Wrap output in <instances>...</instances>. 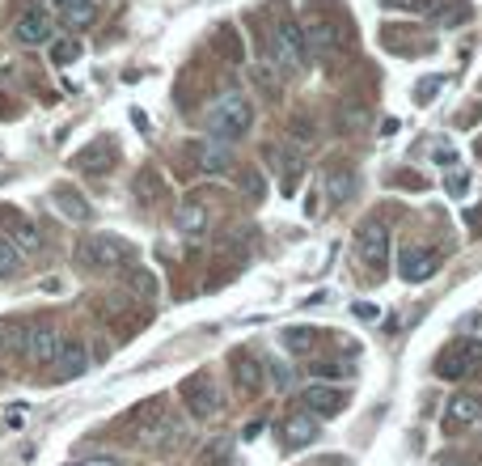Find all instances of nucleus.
<instances>
[{
  "instance_id": "obj_1",
  "label": "nucleus",
  "mask_w": 482,
  "mask_h": 466,
  "mask_svg": "<svg viewBox=\"0 0 482 466\" xmlns=\"http://www.w3.org/2000/svg\"><path fill=\"white\" fill-rule=\"evenodd\" d=\"M73 259H77L80 272H115V268H127L135 259V246L127 237H115V233H89L77 242Z\"/></svg>"
},
{
  "instance_id": "obj_2",
  "label": "nucleus",
  "mask_w": 482,
  "mask_h": 466,
  "mask_svg": "<svg viewBox=\"0 0 482 466\" xmlns=\"http://www.w3.org/2000/svg\"><path fill=\"white\" fill-rule=\"evenodd\" d=\"M250 128H254V106L246 94H220L212 102V111H208V132H212V140L233 144V140L246 136Z\"/></svg>"
},
{
  "instance_id": "obj_3",
  "label": "nucleus",
  "mask_w": 482,
  "mask_h": 466,
  "mask_svg": "<svg viewBox=\"0 0 482 466\" xmlns=\"http://www.w3.org/2000/svg\"><path fill=\"white\" fill-rule=\"evenodd\" d=\"M267 43H271V64L279 68V73H301L305 68V59H309V51H305V30L296 26V21H288V18H279L275 26H271V35H267Z\"/></svg>"
},
{
  "instance_id": "obj_4",
  "label": "nucleus",
  "mask_w": 482,
  "mask_h": 466,
  "mask_svg": "<svg viewBox=\"0 0 482 466\" xmlns=\"http://www.w3.org/2000/svg\"><path fill=\"white\" fill-rule=\"evenodd\" d=\"M178 394H182V403H187V411H191L195 420H212L216 411H220V390H216V377L212 373H191L182 386H178Z\"/></svg>"
},
{
  "instance_id": "obj_5",
  "label": "nucleus",
  "mask_w": 482,
  "mask_h": 466,
  "mask_svg": "<svg viewBox=\"0 0 482 466\" xmlns=\"http://www.w3.org/2000/svg\"><path fill=\"white\" fill-rule=\"evenodd\" d=\"M482 369V344L478 339H453L448 348L436 356V373H440L444 382H457L465 373Z\"/></svg>"
},
{
  "instance_id": "obj_6",
  "label": "nucleus",
  "mask_w": 482,
  "mask_h": 466,
  "mask_svg": "<svg viewBox=\"0 0 482 466\" xmlns=\"http://www.w3.org/2000/svg\"><path fill=\"white\" fill-rule=\"evenodd\" d=\"M356 254H360V263L372 268L377 276L389 268V229L381 225V221L360 225V233H356Z\"/></svg>"
},
{
  "instance_id": "obj_7",
  "label": "nucleus",
  "mask_w": 482,
  "mask_h": 466,
  "mask_svg": "<svg viewBox=\"0 0 482 466\" xmlns=\"http://www.w3.org/2000/svg\"><path fill=\"white\" fill-rule=\"evenodd\" d=\"M21 352L34 361V365H51L59 352V335L51 322H42V318H34V322H26L21 327Z\"/></svg>"
},
{
  "instance_id": "obj_8",
  "label": "nucleus",
  "mask_w": 482,
  "mask_h": 466,
  "mask_svg": "<svg viewBox=\"0 0 482 466\" xmlns=\"http://www.w3.org/2000/svg\"><path fill=\"white\" fill-rule=\"evenodd\" d=\"M115 161H119L115 136H94L89 144H80L73 153V170H80V175H106Z\"/></svg>"
},
{
  "instance_id": "obj_9",
  "label": "nucleus",
  "mask_w": 482,
  "mask_h": 466,
  "mask_svg": "<svg viewBox=\"0 0 482 466\" xmlns=\"http://www.w3.org/2000/svg\"><path fill=\"white\" fill-rule=\"evenodd\" d=\"M478 420H482V394L462 390V394L448 399V408H444V432H448V437H457L462 428H474Z\"/></svg>"
},
{
  "instance_id": "obj_10",
  "label": "nucleus",
  "mask_w": 482,
  "mask_h": 466,
  "mask_svg": "<svg viewBox=\"0 0 482 466\" xmlns=\"http://www.w3.org/2000/svg\"><path fill=\"white\" fill-rule=\"evenodd\" d=\"M187 157L195 161L199 175H229L233 166V153L225 140H195V144H187Z\"/></svg>"
},
{
  "instance_id": "obj_11",
  "label": "nucleus",
  "mask_w": 482,
  "mask_h": 466,
  "mask_svg": "<svg viewBox=\"0 0 482 466\" xmlns=\"http://www.w3.org/2000/svg\"><path fill=\"white\" fill-rule=\"evenodd\" d=\"M51 365H56V382H73V377H80V373L89 369V348L80 344L77 335H64Z\"/></svg>"
},
{
  "instance_id": "obj_12",
  "label": "nucleus",
  "mask_w": 482,
  "mask_h": 466,
  "mask_svg": "<svg viewBox=\"0 0 482 466\" xmlns=\"http://www.w3.org/2000/svg\"><path fill=\"white\" fill-rule=\"evenodd\" d=\"M301 30H305V51H309V59H334V56H339V47H343V35H339L330 21L313 18L309 26H301Z\"/></svg>"
},
{
  "instance_id": "obj_13",
  "label": "nucleus",
  "mask_w": 482,
  "mask_h": 466,
  "mask_svg": "<svg viewBox=\"0 0 482 466\" xmlns=\"http://www.w3.org/2000/svg\"><path fill=\"white\" fill-rule=\"evenodd\" d=\"M398 272H402V280H410V284H424V280H432V276L440 272V259L432 251H424V246H410V251L398 254Z\"/></svg>"
},
{
  "instance_id": "obj_14",
  "label": "nucleus",
  "mask_w": 482,
  "mask_h": 466,
  "mask_svg": "<svg viewBox=\"0 0 482 466\" xmlns=\"http://www.w3.org/2000/svg\"><path fill=\"white\" fill-rule=\"evenodd\" d=\"M13 39L21 47H42V43H51V18L42 13V9H26L18 21H13Z\"/></svg>"
},
{
  "instance_id": "obj_15",
  "label": "nucleus",
  "mask_w": 482,
  "mask_h": 466,
  "mask_svg": "<svg viewBox=\"0 0 482 466\" xmlns=\"http://www.w3.org/2000/svg\"><path fill=\"white\" fill-rule=\"evenodd\" d=\"M301 403H305L309 416H339L348 399H343V390L326 386V382H313V386L301 390Z\"/></svg>"
},
{
  "instance_id": "obj_16",
  "label": "nucleus",
  "mask_w": 482,
  "mask_h": 466,
  "mask_svg": "<svg viewBox=\"0 0 482 466\" xmlns=\"http://www.w3.org/2000/svg\"><path fill=\"white\" fill-rule=\"evenodd\" d=\"M229 365H233V382H237L241 394H258V390H263L267 369H263V361H258V356H250V352H233Z\"/></svg>"
},
{
  "instance_id": "obj_17",
  "label": "nucleus",
  "mask_w": 482,
  "mask_h": 466,
  "mask_svg": "<svg viewBox=\"0 0 482 466\" xmlns=\"http://www.w3.org/2000/svg\"><path fill=\"white\" fill-rule=\"evenodd\" d=\"M174 225H178V233H187V237H203V233H208V204H203V195H187V199L178 204Z\"/></svg>"
},
{
  "instance_id": "obj_18",
  "label": "nucleus",
  "mask_w": 482,
  "mask_h": 466,
  "mask_svg": "<svg viewBox=\"0 0 482 466\" xmlns=\"http://www.w3.org/2000/svg\"><path fill=\"white\" fill-rule=\"evenodd\" d=\"M161 416H165V399H144L140 408H132L123 420H119V428H123V432H132L135 441H140V437H144V432H149Z\"/></svg>"
},
{
  "instance_id": "obj_19",
  "label": "nucleus",
  "mask_w": 482,
  "mask_h": 466,
  "mask_svg": "<svg viewBox=\"0 0 482 466\" xmlns=\"http://www.w3.org/2000/svg\"><path fill=\"white\" fill-rule=\"evenodd\" d=\"M322 187H326L330 204H348L351 191H356V170H351L348 161H330L326 175H322Z\"/></svg>"
},
{
  "instance_id": "obj_20",
  "label": "nucleus",
  "mask_w": 482,
  "mask_h": 466,
  "mask_svg": "<svg viewBox=\"0 0 482 466\" xmlns=\"http://www.w3.org/2000/svg\"><path fill=\"white\" fill-rule=\"evenodd\" d=\"M284 441H288L292 449L313 446V441H318V416H309V411H292L288 420H284Z\"/></svg>"
},
{
  "instance_id": "obj_21",
  "label": "nucleus",
  "mask_w": 482,
  "mask_h": 466,
  "mask_svg": "<svg viewBox=\"0 0 482 466\" xmlns=\"http://www.w3.org/2000/svg\"><path fill=\"white\" fill-rule=\"evenodd\" d=\"M56 13L68 30H89L97 21V4L94 0H56Z\"/></svg>"
},
{
  "instance_id": "obj_22",
  "label": "nucleus",
  "mask_w": 482,
  "mask_h": 466,
  "mask_svg": "<svg viewBox=\"0 0 482 466\" xmlns=\"http://www.w3.org/2000/svg\"><path fill=\"white\" fill-rule=\"evenodd\" d=\"M178 441H182V424L170 420V416H161V420H157V424L140 437V446H144V449H174Z\"/></svg>"
},
{
  "instance_id": "obj_23",
  "label": "nucleus",
  "mask_w": 482,
  "mask_h": 466,
  "mask_svg": "<svg viewBox=\"0 0 482 466\" xmlns=\"http://www.w3.org/2000/svg\"><path fill=\"white\" fill-rule=\"evenodd\" d=\"M132 191H135V199H140V204H157V199L165 195V178H161L153 166H149V170H140V175H135Z\"/></svg>"
},
{
  "instance_id": "obj_24",
  "label": "nucleus",
  "mask_w": 482,
  "mask_h": 466,
  "mask_svg": "<svg viewBox=\"0 0 482 466\" xmlns=\"http://www.w3.org/2000/svg\"><path fill=\"white\" fill-rule=\"evenodd\" d=\"M123 284H127L135 297H144V301H153V297H157V276L149 272V268H135V263H127V268H123Z\"/></svg>"
},
{
  "instance_id": "obj_25",
  "label": "nucleus",
  "mask_w": 482,
  "mask_h": 466,
  "mask_svg": "<svg viewBox=\"0 0 482 466\" xmlns=\"http://www.w3.org/2000/svg\"><path fill=\"white\" fill-rule=\"evenodd\" d=\"M56 204L64 216H73V221H89L94 216V208L85 204V195H77L73 187H56Z\"/></svg>"
},
{
  "instance_id": "obj_26",
  "label": "nucleus",
  "mask_w": 482,
  "mask_h": 466,
  "mask_svg": "<svg viewBox=\"0 0 482 466\" xmlns=\"http://www.w3.org/2000/svg\"><path fill=\"white\" fill-rule=\"evenodd\" d=\"M284 348H288L292 356H309V352L318 348V330L313 327H288L284 330Z\"/></svg>"
},
{
  "instance_id": "obj_27",
  "label": "nucleus",
  "mask_w": 482,
  "mask_h": 466,
  "mask_svg": "<svg viewBox=\"0 0 482 466\" xmlns=\"http://www.w3.org/2000/svg\"><path fill=\"white\" fill-rule=\"evenodd\" d=\"M267 157L275 161V170H279V183H284V191H296V178H301V161L288 153H279V149H267Z\"/></svg>"
},
{
  "instance_id": "obj_28",
  "label": "nucleus",
  "mask_w": 482,
  "mask_h": 466,
  "mask_svg": "<svg viewBox=\"0 0 482 466\" xmlns=\"http://www.w3.org/2000/svg\"><path fill=\"white\" fill-rule=\"evenodd\" d=\"M216 47H220V56L229 59V64H241V39H237V30H233V26H220Z\"/></svg>"
},
{
  "instance_id": "obj_29",
  "label": "nucleus",
  "mask_w": 482,
  "mask_h": 466,
  "mask_svg": "<svg viewBox=\"0 0 482 466\" xmlns=\"http://www.w3.org/2000/svg\"><path fill=\"white\" fill-rule=\"evenodd\" d=\"M21 272V251L13 246V237L0 233V276H18Z\"/></svg>"
},
{
  "instance_id": "obj_30",
  "label": "nucleus",
  "mask_w": 482,
  "mask_h": 466,
  "mask_svg": "<svg viewBox=\"0 0 482 466\" xmlns=\"http://www.w3.org/2000/svg\"><path fill=\"white\" fill-rule=\"evenodd\" d=\"M80 56V39H56L51 43V64H73Z\"/></svg>"
},
{
  "instance_id": "obj_31",
  "label": "nucleus",
  "mask_w": 482,
  "mask_h": 466,
  "mask_svg": "<svg viewBox=\"0 0 482 466\" xmlns=\"http://www.w3.org/2000/svg\"><path fill=\"white\" fill-rule=\"evenodd\" d=\"M237 183H241V191L250 195V199H263V195H267V178L258 175V170H241Z\"/></svg>"
},
{
  "instance_id": "obj_32",
  "label": "nucleus",
  "mask_w": 482,
  "mask_h": 466,
  "mask_svg": "<svg viewBox=\"0 0 482 466\" xmlns=\"http://www.w3.org/2000/svg\"><path fill=\"white\" fill-rule=\"evenodd\" d=\"M313 377H322V382H330V377H351V365H334V361H318L313 365Z\"/></svg>"
},
{
  "instance_id": "obj_33",
  "label": "nucleus",
  "mask_w": 482,
  "mask_h": 466,
  "mask_svg": "<svg viewBox=\"0 0 482 466\" xmlns=\"http://www.w3.org/2000/svg\"><path fill=\"white\" fill-rule=\"evenodd\" d=\"M225 462H229V441L220 437L216 446H208V449H203V466H225Z\"/></svg>"
},
{
  "instance_id": "obj_34",
  "label": "nucleus",
  "mask_w": 482,
  "mask_h": 466,
  "mask_svg": "<svg viewBox=\"0 0 482 466\" xmlns=\"http://www.w3.org/2000/svg\"><path fill=\"white\" fill-rule=\"evenodd\" d=\"M254 81H258L263 89H271V94L279 89V77H275V68H271V59H267V64H254Z\"/></svg>"
},
{
  "instance_id": "obj_35",
  "label": "nucleus",
  "mask_w": 482,
  "mask_h": 466,
  "mask_svg": "<svg viewBox=\"0 0 482 466\" xmlns=\"http://www.w3.org/2000/svg\"><path fill=\"white\" fill-rule=\"evenodd\" d=\"M292 140H301V144H313L318 140V132H313V119H292Z\"/></svg>"
},
{
  "instance_id": "obj_36",
  "label": "nucleus",
  "mask_w": 482,
  "mask_h": 466,
  "mask_svg": "<svg viewBox=\"0 0 482 466\" xmlns=\"http://www.w3.org/2000/svg\"><path fill=\"white\" fill-rule=\"evenodd\" d=\"M444 187H448V195H453V199H462V195L470 191V175H448V183H444Z\"/></svg>"
},
{
  "instance_id": "obj_37",
  "label": "nucleus",
  "mask_w": 482,
  "mask_h": 466,
  "mask_svg": "<svg viewBox=\"0 0 482 466\" xmlns=\"http://www.w3.org/2000/svg\"><path fill=\"white\" fill-rule=\"evenodd\" d=\"M462 221H465V229L470 233H482V208H465Z\"/></svg>"
},
{
  "instance_id": "obj_38",
  "label": "nucleus",
  "mask_w": 482,
  "mask_h": 466,
  "mask_svg": "<svg viewBox=\"0 0 482 466\" xmlns=\"http://www.w3.org/2000/svg\"><path fill=\"white\" fill-rule=\"evenodd\" d=\"M444 85V77H432V81H419V85H415V94H419V102H427V94H436V89H440Z\"/></svg>"
},
{
  "instance_id": "obj_39",
  "label": "nucleus",
  "mask_w": 482,
  "mask_h": 466,
  "mask_svg": "<svg viewBox=\"0 0 482 466\" xmlns=\"http://www.w3.org/2000/svg\"><path fill=\"white\" fill-rule=\"evenodd\" d=\"M389 187H424V178L419 175H394L389 178Z\"/></svg>"
},
{
  "instance_id": "obj_40",
  "label": "nucleus",
  "mask_w": 482,
  "mask_h": 466,
  "mask_svg": "<svg viewBox=\"0 0 482 466\" xmlns=\"http://www.w3.org/2000/svg\"><path fill=\"white\" fill-rule=\"evenodd\" d=\"M356 318H377V306H356Z\"/></svg>"
},
{
  "instance_id": "obj_41",
  "label": "nucleus",
  "mask_w": 482,
  "mask_h": 466,
  "mask_svg": "<svg viewBox=\"0 0 482 466\" xmlns=\"http://www.w3.org/2000/svg\"><path fill=\"white\" fill-rule=\"evenodd\" d=\"M80 466H119L115 458H94V462H80Z\"/></svg>"
},
{
  "instance_id": "obj_42",
  "label": "nucleus",
  "mask_w": 482,
  "mask_h": 466,
  "mask_svg": "<svg viewBox=\"0 0 482 466\" xmlns=\"http://www.w3.org/2000/svg\"><path fill=\"white\" fill-rule=\"evenodd\" d=\"M474 149H478V157H482V136H478V144H474Z\"/></svg>"
}]
</instances>
